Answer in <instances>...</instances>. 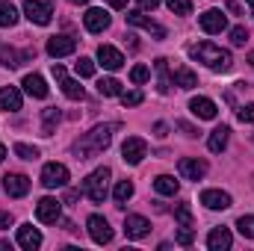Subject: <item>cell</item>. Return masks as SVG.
Returning <instances> with one entry per match:
<instances>
[{
  "instance_id": "cell-1",
  "label": "cell",
  "mask_w": 254,
  "mask_h": 251,
  "mask_svg": "<svg viewBox=\"0 0 254 251\" xmlns=\"http://www.w3.org/2000/svg\"><path fill=\"white\" fill-rule=\"evenodd\" d=\"M110 139H113V127H95V130H89L83 139H77L74 142V154H77V160H92L95 154H101L107 145H110Z\"/></svg>"
},
{
  "instance_id": "cell-2",
  "label": "cell",
  "mask_w": 254,
  "mask_h": 251,
  "mask_svg": "<svg viewBox=\"0 0 254 251\" xmlns=\"http://www.w3.org/2000/svg\"><path fill=\"white\" fill-rule=\"evenodd\" d=\"M192 60H198V63H204L207 68H213V71H231V54L228 51H222V48H216L213 42H201V45H192L190 48Z\"/></svg>"
},
{
  "instance_id": "cell-3",
  "label": "cell",
  "mask_w": 254,
  "mask_h": 251,
  "mask_svg": "<svg viewBox=\"0 0 254 251\" xmlns=\"http://www.w3.org/2000/svg\"><path fill=\"white\" fill-rule=\"evenodd\" d=\"M107 181H110V169H95L83 181V192L89 195L92 204H104V198H107Z\"/></svg>"
},
{
  "instance_id": "cell-4",
  "label": "cell",
  "mask_w": 254,
  "mask_h": 251,
  "mask_svg": "<svg viewBox=\"0 0 254 251\" xmlns=\"http://www.w3.org/2000/svg\"><path fill=\"white\" fill-rule=\"evenodd\" d=\"M145 154H148L145 139H139V136H130V139H125V145H122V160H125V163H130V166H139V163L145 160Z\"/></svg>"
},
{
  "instance_id": "cell-5",
  "label": "cell",
  "mask_w": 254,
  "mask_h": 251,
  "mask_svg": "<svg viewBox=\"0 0 254 251\" xmlns=\"http://www.w3.org/2000/svg\"><path fill=\"white\" fill-rule=\"evenodd\" d=\"M60 216H63V201H57V198H42V201L36 204V219H39V222L54 225Z\"/></svg>"
},
{
  "instance_id": "cell-6",
  "label": "cell",
  "mask_w": 254,
  "mask_h": 251,
  "mask_svg": "<svg viewBox=\"0 0 254 251\" xmlns=\"http://www.w3.org/2000/svg\"><path fill=\"white\" fill-rule=\"evenodd\" d=\"M24 12H27V18H30L33 24H39V27H48L51 18H54V9H51L48 3H42V0H27V3H24Z\"/></svg>"
},
{
  "instance_id": "cell-7",
  "label": "cell",
  "mask_w": 254,
  "mask_h": 251,
  "mask_svg": "<svg viewBox=\"0 0 254 251\" xmlns=\"http://www.w3.org/2000/svg\"><path fill=\"white\" fill-rule=\"evenodd\" d=\"M42 184L48 189H57V187H65L68 184V169L63 163H48L42 169Z\"/></svg>"
},
{
  "instance_id": "cell-8",
  "label": "cell",
  "mask_w": 254,
  "mask_h": 251,
  "mask_svg": "<svg viewBox=\"0 0 254 251\" xmlns=\"http://www.w3.org/2000/svg\"><path fill=\"white\" fill-rule=\"evenodd\" d=\"M89 237L98 243V246H107L110 240H113V228H110V222L104 219V216H89Z\"/></svg>"
},
{
  "instance_id": "cell-9",
  "label": "cell",
  "mask_w": 254,
  "mask_h": 251,
  "mask_svg": "<svg viewBox=\"0 0 254 251\" xmlns=\"http://www.w3.org/2000/svg\"><path fill=\"white\" fill-rule=\"evenodd\" d=\"M178 172H181L187 181H201V178L207 175V163L198 160V157H184V160L178 163Z\"/></svg>"
},
{
  "instance_id": "cell-10",
  "label": "cell",
  "mask_w": 254,
  "mask_h": 251,
  "mask_svg": "<svg viewBox=\"0 0 254 251\" xmlns=\"http://www.w3.org/2000/svg\"><path fill=\"white\" fill-rule=\"evenodd\" d=\"M127 24H133V27H142V30H145V33H151L154 39H166V27H160L157 21L145 18L142 12H127Z\"/></svg>"
},
{
  "instance_id": "cell-11",
  "label": "cell",
  "mask_w": 254,
  "mask_h": 251,
  "mask_svg": "<svg viewBox=\"0 0 254 251\" xmlns=\"http://www.w3.org/2000/svg\"><path fill=\"white\" fill-rule=\"evenodd\" d=\"M201 204L207 210H228L231 207V195L222 192V189H204L201 192Z\"/></svg>"
},
{
  "instance_id": "cell-12",
  "label": "cell",
  "mask_w": 254,
  "mask_h": 251,
  "mask_svg": "<svg viewBox=\"0 0 254 251\" xmlns=\"http://www.w3.org/2000/svg\"><path fill=\"white\" fill-rule=\"evenodd\" d=\"M54 77L60 80V86H63V92L71 98V101H80L83 98V86L77 83V80H71L68 74H65V68L63 65H54Z\"/></svg>"
},
{
  "instance_id": "cell-13",
  "label": "cell",
  "mask_w": 254,
  "mask_h": 251,
  "mask_svg": "<svg viewBox=\"0 0 254 251\" xmlns=\"http://www.w3.org/2000/svg\"><path fill=\"white\" fill-rule=\"evenodd\" d=\"M3 189H6V195H12V198H24V195L30 192V178H27V175H6V178H3Z\"/></svg>"
},
{
  "instance_id": "cell-14",
  "label": "cell",
  "mask_w": 254,
  "mask_h": 251,
  "mask_svg": "<svg viewBox=\"0 0 254 251\" xmlns=\"http://www.w3.org/2000/svg\"><path fill=\"white\" fill-rule=\"evenodd\" d=\"M148 231H151V222L145 216H127L125 219L127 240H142V237H148Z\"/></svg>"
},
{
  "instance_id": "cell-15",
  "label": "cell",
  "mask_w": 254,
  "mask_h": 251,
  "mask_svg": "<svg viewBox=\"0 0 254 251\" xmlns=\"http://www.w3.org/2000/svg\"><path fill=\"white\" fill-rule=\"evenodd\" d=\"M83 24H86L89 33H104V30L110 27V15H107L104 9H89V12L83 15Z\"/></svg>"
},
{
  "instance_id": "cell-16",
  "label": "cell",
  "mask_w": 254,
  "mask_h": 251,
  "mask_svg": "<svg viewBox=\"0 0 254 251\" xmlns=\"http://www.w3.org/2000/svg\"><path fill=\"white\" fill-rule=\"evenodd\" d=\"M225 27H228V21H225L222 9H207V12L201 15V30H204V33H222Z\"/></svg>"
},
{
  "instance_id": "cell-17",
  "label": "cell",
  "mask_w": 254,
  "mask_h": 251,
  "mask_svg": "<svg viewBox=\"0 0 254 251\" xmlns=\"http://www.w3.org/2000/svg\"><path fill=\"white\" fill-rule=\"evenodd\" d=\"M74 51H77V42L71 36H54V39H48V54L51 57H68Z\"/></svg>"
},
{
  "instance_id": "cell-18",
  "label": "cell",
  "mask_w": 254,
  "mask_h": 251,
  "mask_svg": "<svg viewBox=\"0 0 254 251\" xmlns=\"http://www.w3.org/2000/svg\"><path fill=\"white\" fill-rule=\"evenodd\" d=\"M231 243H234V237H231L228 228H213L210 237H207V249L210 251H228Z\"/></svg>"
},
{
  "instance_id": "cell-19",
  "label": "cell",
  "mask_w": 254,
  "mask_h": 251,
  "mask_svg": "<svg viewBox=\"0 0 254 251\" xmlns=\"http://www.w3.org/2000/svg\"><path fill=\"white\" fill-rule=\"evenodd\" d=\"M98 60H101L104 68H110V71H119V68L125 65V57H122L113 45H101V48H98Z\"/></svg>"
},
{
  "instance_id": "cell-20",
  "label": "cell",
  "mask_w": 254,
  "mask_h": 251,
  "mask_svg": "<svg viewBox=\"0 0 254 251\" xmlns=\"http://www.w3.org/2000/svg\"><path fill=\"white\" fill-rule=\"evenodd\" d=\"M190 110H192V116H198V119H204V122H213L216 119V104L210 101V98H192L190 101Z\"/></svg>"
},
{
  "instance_id": "cell-21",
  "label": "cell",
  "mask_w": 254,
  "mask_h": 251,
  "mask_svg": "<svg viewBox=\"0 0 254 251\" xmlns=\"http://www.w3.org/2000/svg\"><path fill=\"white\" fill-rule=\"evenodd\" d=\"M0 110L3 113H18L21 110V92L15 86H3L0 89Z\"/></svg>"
},
{
  "instance_id": "cell-22",
  "label": "cell",
  "mask_w": 254,
  "mask_h": 251,
  "mask_svg": "<svg viewBox=\"0 0 254 251\" xmlns=\"http://www.w3.org/2000/svg\"><path fill=\"white\" fill-rule=\"evenodd\" d=\"M18 246L27 249V251L39 249V246H42V234H39L33 225H21V228H18Z\"/></svg>"
},
{
  "instance_id": "cell-23",
  "label": "cell",
  "mask_w": 254,
  "mask_h": 251,
  "mask_svg": "<svg viewBox=\"0 0 254 251\" xmlns=\"http://www.w3.org/2000/svg\"><path fill=\"white\" fill-rule=\"evenodd\" d=\"M24 89H27V95H33V98H48V83H45L42 74H27V77H24Z\"/></svg>"
},
{
  "instance_id": "cell-24",
  "label": "cell",
  "mask_w": 254,
  "mask_h": 251,
  "mask_svg": "<svg viewBox=\"0 0 254 251\" xmlns=\"http://www.w3.org/2000/svg\"><path fill=\"white\" fill-rule=\"evenodd\" d=\"M228 136H231V127H228V125L216 127V130L210 133V142H207V148H210L213 154H222V151H225V145H228Z\"/></svg>"
},
{
  "instance_id": "cell-25",
  "label": "cell",
  "mask_w": 254,
  "mask_h": 251,
  "mask_svg": "<svg viewBox=\"0 0 254 251\" xmlns=\"http://www.w3.org/2000/svg\"><path fill=\"white\" fill-rule=\"evenodd\" d=\"M154 189H157L160 195H175V192L181 189V184H178L175 178H169V175H160V178L154 181Z\"/></svg>"
},
{
  "instance_id": "cell-26",
  "label": "cell",
  "mask_w": 254,
  "mask_h": 251,
  "mask_svg": "<svg viewBox=\"0 0 254 251\" xmlns=\"http://www.w3.org/2000/svg\"><path fill=\"white\" fill-rule=\"evenodd\" d=\"M98 92H101L104 98H113V95H122V83H119L116 77H104V80H98Z\"/></svg>"
},
{
  "instance_id": "cell-27",
  "label": "cell",
  "mask_w": 254,
  "mask_h": 251,
  "mask_svg": "<svg viewBox=\"0 0 254 251\" xmlns=\"http://www.w3.org/2000/svg\"><path fill=\"white\" fill-rule=\"evenodd\" d=\"M175 86H181V89H192V86H198V77L192 74L190 68H175Z\"/></svg>"
},
{
  "instance_id": "cell-28",
  "label": "cell",
  "mask_w": 254,
  "mask_h": 251,
  "mask_svg": "<svg viewBox=\"0 0 254 251\" xmlns=\"http://www.w3.org/2000/svg\"><path fill=\"white\" fill-rule=\"evenodd\" d=\"M0 60H3V65H6V68H18V65H21V60H30V54H18L15 48H3Z\"/></svg>"
},
{
  "instance_id": "cell-29",
  "label": "cell",
  "mask_w": 254,
  "mask_h": 251,
  "mask_svg": "<svg viewBox=\"0 0 254 251\" xmlns=\"http://www.w3.org/2000/svg\"><path fill=\"white\" fill-rule=\"evenodd\" d=\"M18 24V9L12 3H0V27H12Z\"/></svg>"
},
{
  "instance_id": "cell-30",
  "label": "cell",
  "mask_w": 254,
  "mask_h": 251,
  "mask_svg": "<svg viewBox=\"0 0 254 251\" xmlns=\"http://www.w3.org/2000/svg\"><path fill=\"white\" fill-rule=\"evenodd\" d=\"M133 198V184L130 181H119L116 184V204H127Z\"/></svg>"
},
{
  "instance_id": "cell-31",
  "label": "cell",
  "mask_w": 254,
  "mask_h": 251,
  "mask_svg": "<svg viewBox=\"0 0 254 251\" xmlns=\"http://www.w3.org/2000/svg\"><path fill=\"white\" fill-rule=\"evenodd\" d=\"M42 116H45V136H51V133H54V125L60 122V110H57V107H48Z\"/></svg>"
},
{
  "instance_id": "cell-32",
  "label": "cell",
  "mask_w": 254,
  "mask_h": 251,
  "mask_svg": "<svg viewBox=\"0 0 254 251\" xmlns=\"http://www.w3.org/2000/svg\"><path fill=\"white\" fill-rule=\"evenodd\" d=\"M166 68H169V60H157V71H160V86H157V89H160V95H166V92H169V86H172V83H169Z\"/></svg>"
},
{
  "instance_id": "cell-33",
  "label": "cell",
  "mask_w": 254,
  "mask_h": 251,
  "mask_svg": "<svg viewBox=\"0 0 254 251\" xmlns=\"http://www.w3.org/2000/svg\"><path fill=\"white\" fill-rule=\"evenodd\" d=\"M166 6H169L175 15H190L192 12V0H166Z\"/></svg>"
},
{
  "instance_id": "cell-34",
  "label": "cell",
  "mask_w": 254,
  "mask_h": 251,
  "mask_svg": "<svg viewBox=\"0 0 254 251\" xmlns=\"http://www.w3.org/2000/svg\"><path fill=\"white\" fill-rule=\"evenodd\" d=\"M74 68H77L80 77H92V74H95V63H92L89 57H80V60L74 63Z\"/></svg>"
},
{
  "instance_id": "cell-35",
  "label": "cell",
  "mask_w": 254,
  "mask_h": 251,
  "mask_svg": "<svg viewBox=\"0 0 254 251\" xmlns=\"http://www.w3.org/2000/svg\"><path fill=\"white\" fill-rule=\"evenodd\" d=\"M237 228H240V234H243V237H249V240H254V216H240Z\"/></svg>"
},
{
  "instance_id": "cell-36",
  "label": "cell",
  "mask_w": 254,
  "mask_h": 251,
  "mask_svg": "<svg viewBox=\"0 0 254 251\" xmlns=\"http://www.w3.org/2000/svg\"><path fill=\"white\" fill-rule=\"evenodd\" d=\"M175 219H178L181 225H190V228H192V210H190V204H178V207H175Z\"/></svg>"
},
{
  "instance_id": "cell-37",
  "label": "cell",
  "mask_w": 254,
  "mask_h": 251,
  "mask_svg": "<svg viewBox=\"0 0 254 251\" xmlns=\"http://www.w3.org/2000/svg\"><path fill=\"white\" fill-rule=\"evenodd\" d=\"M15 154H18L21 160H36V157H39V148H30V145L18 142V145H15Z\"/></svg>"
},
{
  "instance_id": "cell-38",
  "label": "cell",
  "mask_w": 254,
  "mask_h": 251,
  "mask_svg": "<svg viewBox=\"0 0 254 251\" xmlns=\"http://www.w3.org/2000/svg\"><path fill=\"white\" fill-rule=\"evenodd\" d=\"M231 42H234L237 48H243V45L249 42V30H246V27H234V30H231Z\"/></svg>"
},
{
  "instance_id": "cell-39",
  "label": "cell",
  "mask_w": 254,
  "mask_h": 251,
  "mask_svg": "<svg viewBox=\"0 0 254 251\" xmlns=\"http://www.w3.org/2000/svg\"><path fill=\"white\" fill-rule=\"evenodd\" d=\"M175 240L181 243V246H192V240H195V234H192L190 225H181V231L175 234Z\"/></svg>"
},
{
  "instance_id": "cell-40",
  "label": "cell",
  "mask_w": 254,
  "mask_h": 251,
  "mask_svg": "<svg viewBox=\"0 0 254 251\" xmlns=\"http://www.w3.org/2000/svg\"><path fill=\"white\" fill-rule=\"evenodd\" d=\"M142 98H145V95H142L139 89H136V92H125V95H122V104H125V107H136V104H142Z\"/></svg>"
},
{
  "instance_id": "cell-41",
  "label": "cell",
  "mask_w": 254,
  "mask_h": 251,
  "mask_svg": "<svg viewBox=\"0 0 254 251\" xmlns=\"http://www.w3.org/2000/svg\"><path fill=\"white\" fill-rule=\"evenodd\" d=\"M148 77H151V71H148L145 65H136V68L130 71V80H133V83H145Z\"/></svg>"
},
{
  "instance_id": "cell-42",
  "label": "cell",
  "mask_w": 254,
  "mask_h": 251,
  "mask_svg": "<svg viewBox=\"0 0 254 251\" xmlns=\"http://www.w3.org/2000/svg\"><path fill=\"white\" fill-rule=\"evenodd\" d=\"M237 119L246 125V122H254V104H249V107H240V113H237Z\"/></svg>"
},
{
  "instance_id": "cell-43",
  "label": "cell",
  "mask_w": 254,
  "mask_h": 251,
  "mask_svg": "<svg viewBox=\"0 0 254 251\" xmlns=\"http://www.w3.org/2000/svg\"><path fill=\"white\" fill-rule=\"evenodd\" d=\"M12 225V213H0V231H6Z\"/></svg>"
},
{
  "instance_id": "cell-44",
  "label": "cell",
  "mask_w": 254,
  "mask_h": 251,
  "mask_svg": "<svg viewBox=\"0 0 254 251\" xmlns=\"http://www.w3.org/2000/svg\"><path fill=\"white\" fill-rule=\"evenodd\" d=\"M139 6L142 9H154V6H160V0H139Z\"/></svg>"
},
{
  "instance_id": "cell-45",
  "label": "cell",
  "mask_w": 254,
  "mask_h": 251,
  "mask_svg": "<svg viewBox=\"0 0 254 251\" xmlns=\"http://www.w3.org/2000/svg\"><path fill=\"white\" fill-rule=\"evenodd\" d=\"M71 201H77V189H68L65 192V204H71Z\"/></svg>"
},
{
  "instance_id": "cell-46",
  "label": "cell",
  "mask_w": 254,
  "mask_h": 251,
  "mask_svg": "<svg viewBox=\"0 0 254 251\" xmlns=\"http://www.w3.org/2000/svg\"><path fill=\"white\" fill-rule=\"evenodd\" d=\"M110 6H116V9H125L127 0H110Z\"/></svg>"
},
{
  "instance_id": "cell-47",
  "label": "cell",
  "mask_w": 254,
  "mask_h": 251,
  "mask_svg": "<svg viewBox=\"0 0 254 251\" xmlns=\"http://www.w3.org/2000/svg\"><path fill=\"white\" fill-rule=\"evenodd\" d=\"M154 130H157V136H166V125L160 122V125H154Z\"/></svg>"
},
{
  "instance_id": "cell-48",
  "label": "cell",
  "mask_w": 254,
  "mask_h": 251,
  "mask_svg": "<svg viewBox=\"0 0 254 251\" xmlns=\"http://www.w3.org/2000/svg\"><path fill=\"white\" fill-rule=\"evenodd\" d=\"M3 157H6V148H3V145H0V163H3Z\"/></svg>"
},
{
  "instance_id": "cell-49",
  "label": "cell",
  "mask_w": 254,
  "mask_h": 251,
  "mask_svg": "<svg viewBox=\"0 0 254 251\" xmlns=\"http://www.w3.org/2000/svg\"><path fill=\"white\" fill-rule=\"evenodd\" d=\"M71 3H77V6H80V3H89V0H71Z\"/></svg>"
},
{
  "instance_id": "cell-50",
  "label": "cell",
  "mask_w": 254,
  "mask_h": 251,
  "mask_svg": "<svg viewBox=\"0 0 254 251\" xmlns=\"http://www.w3.org/2000/svg\"><path fill=\"white\" fill-rule=\"evenodd\" d=\"M249 63H252V65H254V51H252V57H249Z\"/></svg>"
},
{
  "instance_id": "cell-51",
  "label": "cell",
  "mask_w": 254,
  "mask_h": 251,
  "mask_svg": "<svg viewBox=\"0 0 254 251\" xmlns=\"http://www.w3.org/2000/svg\"><path fill=\"white\" fill-rule=\"evenodd\" d=\"M249 3H252V15H254V0H249Z\"/></svg>"
}]
</instances>
